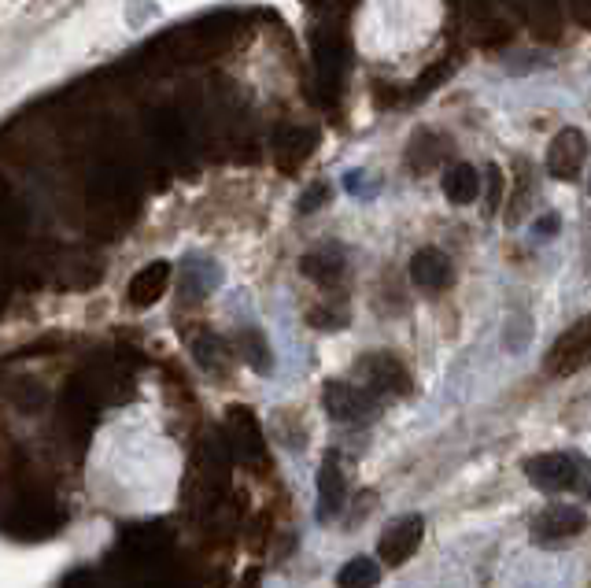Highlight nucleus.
Returning a JSON list of instances; mask_svg holds the SVG:
<instances>
[{
	"mask_svg": "<svg viewBox=\"0 0 591 588\" xmlns=\"http://www.w3.org/2000/svg\"><path fill=\"white\" fill-rule=\"evenodd\" d=\"M422 537H425V518L407 515V518H399V522H392V529H385L377 552H381V559H385L388 566H403L418 548H422Z\"/></svg>",
	"mask_w": 591,
	"mask_h": 588,
	"instance_id": "nucleus-6",
	"label": "nucleus"
},
{
	"mask_svg": "<svg viewBox=\"0 0 591 588\" xmlns=\"http://www.w3.org/2000/svg\"><path fill=\"white\" fill-rule=\"evenodd\" d=\"M326 200H329V185L318 182V185H311V193H307V196L300 200V211H303V215H311V211H314V208H322Z\"/></svg>",
	"mask_w": 591,
	"mask_h": 588,
	"instance_id": "nucleus-16",
	"label": "nucleus"
},
{
	"mask_svg": "<svg viewBox=\"0 0 591 588\" xmlns=\"http://www.w3.org/2000/svg\"><path fill=\"white\" fill-rule=\"evenodd\" d=\"M440 156H447L444 141H440L436 134H418V137H414L411 152H407V163H411L414 174H425V171H433L436 163H440Z\"/></svg>",
	"mask_w": 591,
	"mask_h": 588,
	"instance_id": "nucleus-13",
	"label": "nucleus"
},
{
	"mask_svg": "<svg viewBox=\"0 0 591 588\" xmlns=\"http://www.w3.org/2000/svg\"><path fill=\"white\" fill-rule=\"evenodd\" d=\"M381 581V570H377L374 559H348V563L340 566L337 574V585L340 588H374Z\"/></svg>",
	"mask_w": 591,
	"mask_h": 588,
	"instance_id": "nucleus-14",
	"label": "nucleus"
},
{
	"mask_svg": "<svg viewBox=\"0 0 591 588\" xmlns=\"http://www.w3.org/2000/svg\"><path fill=\"white\" fill-rule=\"evenodd\" d=\"M584 160H588V137L580 134L577 126L558 130L551 148H547V174L558 182H573L584 171Z\"/></svg>",
	"mask_w": 591,
	"mask_h": 588,
	"instance_id": "nucleus-5",
	"label": "nucleus"
},
{
	"mask_svg": "<svg viewBox=\"0 0 591 588\" xmlns=\"http://www.w3.org/2000/svg\"><path fill=\"white\" fill-rule=\"evenodd\" d=\"M300 270L318 285H333L340 282V274H344V252L337 245H326V248H314L307 256L300 259Z\"/></svg>",
	"mask_w": 591,
	"mask_h": 588,
	"instance_id": "nucleus-11",
	"label": "nucleus"
},
{
	"mask_svg": "<svg viewBox=\"0 0 591 588\" xmlns=\"http://www.w3.org/2000/svg\"><path fill=\"white\" fill-rule=\"evenodd\" d=\"M444 196L451 204H459V208L473 204L481 196V174H477V167L473 163H451L444 171Z\"/></svg>",
	"mask_w": 591,
	"mask_h": 588,
	"instance_id": "nucleus-10",
	"label": "nucleus"
},
{
	"mask_svg": "<svg viewBox=\"0 0 591 588\" xmlns=\"http://www.w3.org/2000/svg\"><path fill=\"white\" fill-rule=\"evenodd\" d=\"M241 352H244V359H248V363L259 370V374H266V370H270V348H266L263 333H259V330H244L241 333Z\"/></svg>",
	"mask_w": 591,
	"mask_h": 588,
	"instance_id": "nucleus-15",
	"label": "nucleus"
},
{
	"mask_svg": "<svg viewBox=\"0 0 591 588\" xmlns=\"http://www.w3.org/2000/svg\"><path fill=\"white\" fill-rule=\"evenodd\" d=\"M499 196H503V171L488 167V211L499 208Z\"/></svg>",
	"mask_w": 591,
	"mask_h": 588,
	"instance_id": "nucleus-17",
	"label": "nucleus"
},
{
	"mask_svg": "<svg viewBox=\"0 0 591 588\" xmlns=\"http://www.w3.org/2000/svg\"><path fill=\"white\" fill-rule=\"evenodd\" d=\"M170 282V267L167 263H152V267H145L137 278H133L130 285V300L137 307H148V304H156L159 296H163V289H167Z\"/></svg>",
	"mask_w": 591,
	"mask_h": 588,
	"instance_id": "nucleus-12",
	"label": "nucleus"
},
{
	"mask_svg": "<svg viewBox=\"0 0 591 588\" xmlns=\"http://www.w3.org/2000/svg\"><path fill=\"white\" fill-rule=\"evenodd\" d=\"M525 478L543 492L588 489V463L577 452H543L525 463Z\"/></svg>",
	"mask_w": 591,
	"mask_h": 588,
	"instance_id": "nucleus-1",
	"label": "nucleus"
},
{
	"mask_svg": "<svg viewBox=\"0 0 591 588\" xmlns=\"http://www.w3.org/2000/svg\"><path fill=\"white\" fill-rule=\"evenodd\" d=\"M322 400H326V411L337 422H362V418H370L377 411L381 396H374L366 385H355V381H329L322 389Z\"/></svg>",
	"mask_w": 591,
	"mask_h": 588,
	"instance_id": "nucleus-3",
	"label": "nucleus"
},
{
	"mask_svg": "<svg viewBox=\"0 0 591 588\" xmlns=\"http://www.w3.org/2000/svg\"><path fill=\"white\" fill-rule=\"evenodd\" d=\"M344 496H348V481H344L340 459L329 452L326 459H322V470H318V518L337 515Z\"/></svg>",
	"mask_w": 591,
	"mask_h": 588,
	"instance_id": "nucleus-9",
	"label": "nucleus"
},
{
	"mask_svg": "<svg viewBox=\"0 0 591 588\" xmlns=\"http://www.w3.org/2000/svg\"><path fill=\"white\" fill-rule=\"evenodd\" d=\"M359 378L374 396H403V392L411 389L407 367H403L396 356H388V352H370V356H362Z\"/></svg>",
	"mask_w": 591,
	"mask_h": 588,
	"instance_id": "nucleus-4",
	"label": "nucleus"
},
{
	"mask_svg": "<svg viewBox=\"0 0 591 588\" xmlns=\"http://www.w3.org/2000/svg\"><path fill=\"white\" fill-rule=\"evenodd\" d=\"M584 367H591V315L573 322L547 352V374H555V378L577 374Z\"/></svg>",
	"mask_w": 591,
	"mask_h": 588,
	"instance_id": "nucleus-2",
	"label": "nucleus"
},
{
	"mask_svg": "<svg viewBox=\"0 0 591 588\" xmlns=\"http://www.w3.org/2000/svg\"><path fill=\"white\" fill-rule=\"evenodd\" d=\"M588 526V515L573 507V503H551V507H543L536 522H532V537L536 540H566V537H577L580 529Z\"/></svg>",
	"mask_w": 591,
	"mask_h": 588,
	"instance_id": "nucleus-7",
	"label": "nucleus"
},
{
	"mask_svg": "<svg viewBox=\"0 0 591 588\" xmlns=\"http://www.w3.org/2000/svg\"><path fill=\"white\" fill-rule=\"evenodd\" d=\"M411 282L422 293H444L451 285V259L440 248H418L411 256Z\"/></svg>",
	"mask_w": 591,
	"mask_h": 588,
	"instance_id": "nucleus-8",
	"label": "nucleus"
}]
</instances>
